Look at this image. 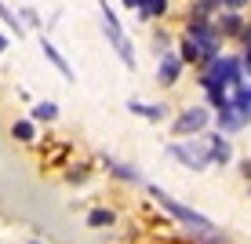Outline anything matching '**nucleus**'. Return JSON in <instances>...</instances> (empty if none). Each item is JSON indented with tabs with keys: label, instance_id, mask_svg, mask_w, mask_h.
<instances>
[{
	"label": "nucleus",
	"instance_id": "20",
	"mask_svg": "<svg viewBox=\"0 0 251 244\" xmlns=\"http://www.w3.org/2000/svg\"><path fill=\"white\" fill-rule=\"evenodd\" d=\"M91 179V168L88 164H73V171H66V182L69 186H80V182H88Z\"/></svg>",
	"mask_w": 251,
	"mask_h": 244
},
{
	"label": "nucleus",
	"instance_id": "7",
	"mask_svg": "<svg viewBox=\"0 0 251 244\" xmlns=\"http://www.w3.org/2000/svg\"><path fill=\"white\" fill-rule=\"evenodd\" d=\"M102 168H106V175H113L117 182H127V186H138V182H146L142 171H138L135 164L117 161V157H102Z\"/></svg>",
	"mask_w": 251,
	"mask_h": 244
},
{
	"label": "nucleus",
	"instance_id": "22",
	"mask_svg": "<svg viewBox=\"0 0 251 244\" xmlns=\"http://www.w3.org/2000/svg\"><path fill=\"white\" fill-rule=\"evenodd\" d=\"M251 0H222V11H244Z\"/></svg>",
	"mask_w": 251,
	"mask_h": 244
},
{
	"label": "nucleus",
	"instance_id": "25",
	"mask_svg": "<svg viewBox=\"0 0 251 244\" xmlns=\"http://www.w3.org/2000/svg\"><path fill=\"white\" fill-rule=\"evenodd\" d=\"M7 44H11V37H7L4 29H0V55H4V51H7Z\"/></svg>",
	"mask_w": 251,
	"mask_h": 244
},
{
	"label": "nucleus",
	"instance_id": "12",
	"mask_svg": "<svg viewBox=\"0 0 251 244\" xmlns=\"http://www.w3.org/2000/svg\"><path fill=\"white\" fill-rule=\"evenodd\" d=\"M207 146H211V164H222V168H226V164L233 161V142L222 132L207 135Z\"/></svg>",
	"mask_w": 251,
	"mask_h": 244
},
{
	"label": "nucleus",
	"instance_id": "6",
	"mask_svg": "<svg viewBox=\"0 0 251 244\" xmlns=\"http://www.w3.org/2000/svg\"><path fill=\"white\" fill-rule=\"evenodd\" d=\"M127 113L150 120V124H168L171 120V106L168 102H142V99H127Z\"/></svg>",
	"mask_w": 251,
	"mask_h": 244
},
{
	"label": "nucleus",
	"instance_id": "19",
	"mask_svg": "<svg viewBox=\"0 0 251 244\" xmlns=\"http://www.w3.org/2000/svg\"><path fill=\"white\" fill-rule=\"evenodd\" d=\"M0 22H4L11 33H19V37L25 33V26H22V19H19V11H11V7H7L4 0H0Z\"/></svg>",
	"mask_w": 251,
	"mask_h": 244
},
{
	"label": "nucleus",
	"instance_id": "18",
	"mask_svg": "<svg viewBox=\"0 0 251 244\" xmlns=\"http://www.w3.org/2000/svg\"><path fill=\"white\" fill-rule=\"evenodd\" d=\"M229 102L237 106V113L251 124V84H244V88H237V91H229Z\"/></svg>",
	"mask_w": 251,
	"mask_h": 244
},
{
	"label": "nucleus",
	"instance_id": "24",
	"mask_svg": "<svg viewBox=\"0 0 251 244\" xmlns=\"http://www.w3.org/2000/svg\"><path fill=\"white\" fill-rule=\"evenodd\" d=\"M120 4H124L127 11H138V7H142V0H120Z\"/></svg>",
	"mask_w": 251,
	"mask_h": 244
},
{
	"label": "nucleus",
	"instance_id": "3",
	"mask_svg": "<svg viewBox=\"0 0 251 244\" xmlns=\"http://www.w3.org/2000/svg\"><path fill=\"white\" fill-rule=\"evenodd\" d=\"M211 120H215L211 106H204V102H189V106H182L175 117H171V135H175L178 142H186V138L207 132V124H211Z\"/></svg>",
	"mask_w": 251,
	"mask_h": 244
},
{
	"label": "nucleus",
	"instance_id": "16",
	"mask_svg": "<svg viewBox=\"0 0 251 244\" xmlns=\"http://www.w3.org/2000/svg\"><path fill=\"white\" fill-rule=\"evenodd\" d=\"M11 138H15V142H25V146H33V142H37V124H33L29 117H19V120H11Z\"/></svg>",
	"mask_w": 251,
	"mask_h": 244
},
{
	"label": "nucleus",
	"instance_id": "2",
	"mask_svg": "<svg viewBox=\"0 0 251 244\" xmlns=\"http://www.w3.org/2000/svg\"><path fill=\"white\" fill-rule=\"evenodd\" d=\"M99 4V19H102V33H106V40H109V48L117 51V58L124 62V69H131L135 73V66H138V58H135V44L127 40V33H124V22L117 19V11L106 4V0H95Z\"/></svg>",
	"mask_w": 251,
	"mask_h": 244
},
{
	"label": "nucleus",
	"instance_id": "8",
	"mask_svg": "<svg viewBox=\"0 0 251 244\" xmlns=\"http://www.w3.org/2000/svg\"><path fill=\"white\" fill-rule=\"evenodd\" d=\"M215 124H219V132L226 135V138H233L237 132H244V128H248V120L237 113V106H233V102H226V106L215 109Z\"/></svg>",
	"mask_w": 251,
	"mask_h": 244
},
{
	"label": "nucleus",
	"instance_id": "13",
	"mask_svg": "<svg viewBox=\"0 0 251 244\" xmlns=\"http://www.w3.org/2000/svg\"><path fill=\"white\" fill-rule=\"evenodd\" d=\"M171 11V0H142L138 7V22H164Z\"/></svg>",
	"mask_w": 251,
	"mask_h": 244
},
{
	"label": "nucleus",
	"instance_id": "21",
	"mask_svg": "<svg viewBox=\"0 0 251 244\" xmlns=\"http://www.w3.org/2000/svg\"><path fill=\"white\" fill-rule=\"evenodd\" d=\"M19 19H25L33 29H40V26H44V22H40V11H37V7H19Z\"/></svg>",
	"mask_w": 251,
	"mask_h": 244
},
{
	"label": "nucleus",
	"instance_id": "14",
	"mask_svg": "<svg viewBox=\"0 0 251 244\" xmlns=\"http://www.w3.org/2000/svg\"><path fill=\"white\" fill-rule=\"evenodd\" d=\"M29 120H33V124H55V120H58V102H51V99H40V102H33V109H29Z\"/></svg>",
	"mask_w": 251,
	"mask_h": 244
},
{
	"label": "nucleus",
	"instance_id": "10",
	"mask_svg": "<svg viewBox=\"0 0 251 244\" xmlns=\"http://www.w3.org/2000/svg\"><path fill=\"white\" fill-rule=\"evenodd\" d=\"M215 29H219L222 40H229V37H240V33L248 29V22H244L240 11H222L219 19H215Z\"/></svg>",
	"mask_w": 251,
	"mask_h": 244
},
{
	"label": "nucleus",
	"instance_id": "5",
	"mask_svg": "<svg viewBox=\"0 0 251 244\" xmlns=\"http://www.w3.org/2000/svg\"><path fill=\"white\" fill-rule=\"evenodd\" d=\"M186 73V62L178 58V51H168V55L157 58V84L160 88H175Z\"/></svg>",
	"mask_w": 251,
	"mask_h": 244
},
{
	"label": "nucleus",
	"instance_id": "4",
	"mask_svg": "<svg viewBox=\"0 0 251 244\" xmlns=\"http://www.w3.org/2000/svg\"><path fill=\"white\" fill-rule=\"evenodd\" d=\"M164 153L175 157L182 168L189 171H207L211 168V146H207V138H186V142H178V138H171L168 146H164Z\"/></svg>",
	"mask_w": 251,
	"mask_h": 244
},
{
	"label": "nucleus",
	"instance_id": "23",
	"mask_svg": "<svg viewBox=\"0 0 251 244\" xmlns=\"http://www.w3.org/2000/svg\"><path fill=\"white\" fill-rule=\"evenodd\" d=\"M240 175L251 182V157H244V161H240Z\"/></svg>",
	"mask_w": 251,
	"mask_h": 244
},
{
	"label": "nucleus",
	"instance_id": "17",
	"mask_svg": "<svg viewBox=\"0 0 251 244\" xmlns=\"http://www.w3.org/2000/svg\"><path fill=\"white\" fill-rule=\"evenodd\" d=\"M175 51H178V58H182L186 66H201L204 62V51L193 44L189 37H178V44H175Z\"/></svg>",
	"mask_w": 251,
	"mask_h": 244
},
{
	"label": "nucleus",
	"instance_id": "15",
	"mask_svg": "<svg viewBox=\"0 0 251 244\" xmlns=\"http://www.w3.org/2000/svg\"><path fill=\"white\" fill-rule=\"evenodd\" d=\"M150 44H153V55H168V51H175V40H171V33H168V26H153V33H150Z\"/></svg>",
	"mask_w": 251,
	"mask_h": 244
},
{
	"label": "nucleus",
	"instance_id": "9",
	"mask_svg": "<svg viewBox=\"0 0 251 244\" xmlns=\"http://www.w3.org/2000/svg\"><path fill=\"white\" fill-rule=\"evenodd\" d=\"M40 51H44V58H48V62H51V66H55V69H58V73H62V77H66V81H69V84H73V81H76V73H73V66H69V62H66V55H62V51H58V48H55V44H51V40H48V33H40Z\"/></svg>",
	"mask_w": 251,
	"mask_h": 244
},
{
	"label": "nucleus",
	"instance_id": "26",
	"mask_svg": "<svg viewBox=\"0 0 251 244\" xmlns=\"http://www.w3.org/2000/svg\"><path fill=\"white\" fill-rule=\"evenodd\" d=\"M29 244H48V241H40V237H33V241H29Z\"/></svg>",
	"mask_w": 251,
	"mask_h": 244
},
{
	"label": "nucleus",
	"instance_id": "11",
	"mask_svg": "<svg viewBox=\"0 0 251 244\" xmlns=\"http://www.w3.org/2000/svg\"><path fill=\"white\" fill-rule=\"evenodd\" d=\"M84 226H88V230H113L117 226V212L106 208V204H95L91 212L84 215Z\"/></svg>",
	"mask_w": 251,
	"mask_h": 244
},
{
	"label": "nucleus",
	"instance_id": "1",
	"mask_svg": "<svg viewBox=\"0 0 251 244\" xmlns=\"http://www.w3.org/2000/svg\"><path fill=\"white\" fill-rule=\"evenodd\" d=\"M146 193L153 197V204L160 208L164 215H168L171 222H178V226H186V233H189V241L193 244H226V233L219 230L207 215H201L197 208H189L182 204L178 197H171L168 190H160L157 182H146Z\"/></svg>",
	"mask_w": 251,
	"mask_h": 244
}]
</instances>
